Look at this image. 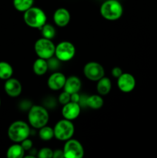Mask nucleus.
<instances>
[{"instance_id": "obj_5", "label": "nucleus", "mask_w": 157, "mask_h": 158, "mask_svg": "<svg viewBox=\"0 0 157 158\" xmlns=\"http://www.w3.org/2000/svg\"><path fill=\"white\" fill-rule=\"evenodd\" d=\"M54 130V137L61 141H66L72 137L75 133V127L72 120L63 119L55 123Z\"/></svg>"}, {"instance_id": "obj_14", "label": "nucleus", "mask_w": 157, "mask_h": 158, "mask_svg": "<svg viewBox=\"0 0 157 158\" xmlns=\"http://www.w3.org/2000/svg\"><path fill=\"white\" fill-rule=\"evenodd\" d=\"M70 13L65 8H59L54 12V23L59 27H65L67 26L70 21Z\"/></svg>"}, {"instance_id": "obj_19", "label": "nucleus", "mask_w": 157, "mask_h": 158, "mask_svg": "<svg viewBox=\"0 0 157 158\" xmlns=\"http://www.w3.org/2000/svg\"><path fill=\"white\" fill-rule=\"evenodd\" d=\"M103 103H104V100L99 94L91 95L86 100V106L93 110L100 109L103 106Z\"/></svg>"}, {"instance_id": "obj_28", "label": "nucleus", "mask_w": 157, "mask_h": 158, "mask_svg": "<svg viewBox=\"0 0 157 158\" xmlns=\"http://www.w3.org/2000/svg\"><path fill=\"white\" fill-rule=\"evenodd\" d=\"M123 70H122L121 68L119 67H114L112 70V75L115 78L118 79L120 76L123 74Z\"/></svg>"}, {"instance_id": "obj_4", "label": "nucleus", "mask_w": 157, "mask_h": 158, "mask_svg": "<svg viewBox=\"0 0 157 158\" xmlns=\"http://www.w3.org/2000/svg\"><path fill=\"white\" fill-rule=\"evenodd\" d=\"M123 7L117 0H106L100 6V14L106 19L115 21L121 18Z\"/></svg>"}, {"instance_id": "obj_9", "label": "nucleus", "mask_w": 157, "mask_h": 158, "mask_svg": "<svg viewBox=\"0 0 157 158\" xmlns=\"http://www.w3.org/2000/svg\"><path fill=\"white\" fill-rule=\"evenodd\" d=\"M84 75L91 81H98L105 76V69L101 64L96 62L86 63L83 69Z\"/></svg>"}, {"instance_id": "obj_1", "label": "nucleus", "mask_w": 157, "mask_h": 158, "mask_svg": "<svg viewBox=\"0 0 157 158\" xmlns=\"http://www.w3.org/2000/svg\"><path fill=\"white\" fill-rule=\"evenodd\" d=\"M49 120V115L47 110L39 105L32 106L28 114V121L31 127L35 129L42 128L47 125Z\"/></svg>"}, {"instance_id": "obj_30", "label": "nucleus", "mask_w": 157, "mask_h": 158, "mask_svg": "<svg viewBox=\"0 0 157 158\" xmlns=\"http://www.w3.org/2000/svg\"><path fill=\"white\" fill-rule=\"evenodd\" d=\"M80 100V97L78 93L71 94V101L75 102V103H78Z\"/></svg>"}, {"instance_id": "obj_31", "label": "nucleus", "mask_w": 157, "mask_h": 158, "mask_svg": "<svg viewBox=\"0 0 157 158\" xmlns=\"http://www.w3.org/2000/svg\"><path fill=\"white\" fill-rule=\"evenodd\" d=\"M0 106H1V100H0Z\"/></svg>"}, {"instance_id": "obj_27", "label": "nucleus", "mask_w": 157, "mask_h": 158, "mask_svg": "<svg viewBox=\"0 0 157 158\" xmlns=\"http://www.w3.org/2000/svg\"><path fill=\"white\" fill-rule=\"evenodd\" d=\"M20 143H21L22 147L23 149L25 150V151H29V150H31V149H32V146H33V143H32V140H29V138L24 140L23 141H22Z\"/></svg>"}, {"instance_id": "obj_7", "label": "nucleus", "mask_w": 157, "mask_h": 158, "mask_svg": "<svg viewBox=\"0 0 157 158\" xmlns=\"http://www.w3.org/2000/svg\"><path fill=\"white\" fill-rule=\"evenodd\" d=\"M75 54V47L69 41H63L55 46V56L61 62H67L72 60Z\"/></svg>"}, {"instance_id": "obj_18", "label": "nucleus", "mask_w": 157, "mask_h": 158, "mask_svg": "<svg viewBox=\"0 0 157 158\" xmlns=\"http://www.w3.org/2000/svg\"><path fill=\"white\" fill-rule=\"evenodd\" d=\"M6 156L9 158H22L25 157V150L19 143H15L8 148Z\"/></svg>"}, {"instance_id": "obj_10", "label": "nucleus", "mask_w": 157, "mask_h": 158, "mask_svg": "<svg viewBox=\"0 0 157 158\" xmlns=\"http://www.w3.org/2000/svg\"><path fill=\"white\" fill-rule=\"evenodd\" d=\"M135 79L132 74L128 73H123L121 76L117 79V85L122 92L130 93L135 89Z\"/></svg>"}, {"instance_id": "obj_21", "label": "nucleus", "mask_w": 157, "mask_h": 158, "mask_svg": "<svg viewBox=\"0 0 157 158\" xmlns=\"http://www.w3.org/2000/svg\"><path fill=\"white\" fill-rule=\"evenodd\" d=\"M34 0H13L14 8L21 12H26L33 5Z\"/></svg>"}, {"instance_id": "obj_11", "label": "nucleus", "mask_w": 157, "mask_h": 158, "mask_svg": "<svg viewBox=\"0 0 157 158\" xmlns=\"http://www.w3.org/2000/svg\"><path fill=\"white\" fill-rule=\"evenodd\" d=\"M4 89L6 94L10 97H17L21 94L22 87V84L17 79L11 78L6 80L4 85Z\"/></svg>"}, {"instance_id": "obj_17", "label": "nucleus", "mask_w": 157, "mask_h": 158, "mask_svg": "<svg viewBox=\"0 0 157 158\" xmlns=\"http://www.w3.org/2000/svg\"><path fill=\"white\" fill-rule=\"evenodd\" d=\"M32 69H33L34 73L36 74L38 76H42L46 73V72L49 69V66H48V62L47 60L45 59L39 58L38 57L33 63L32 66Z\"/></svg>"}, {"instance_id": "obj_25", "label": "nucleus", "mask_w": 157, "mask_h": 158, "mask_svg": "<svg viewBox=\"0 0 157 158\" xmlns=\"http://www.w3.org/2000/svg\"><path fill=\"white\" fill-rule=\"evenodd\" d=\"M71 101V94L67 93L66 91H63L62 93L60 94L58 96V102L61 103L62 105H65L66 103H69Z\"/></svg>"}, {"instance_id": "obj_22", "label": "nucleus", "mask_w": 157, "mask_h": 158, "mask_svg": "<svg viewBox=\"0 0 157 158\" xmlns=\"http://www.w3.org/2000/svg\"><path fill=\"white\" fill-rule=\"evenodd\" d=\"M38 136H39V138L42 140H44V141H49V140H52L54 137L53 128L47 126V125L42 127L39 129Z\"/></svg>"}, {"instance_id": "obj_23", "label": "nucleus", "mask_w": 157, "mask_h": 158, "mask_svg": "<svg viewBox=\"0 0 157 158\" xmlns=\"http://www.w3.org/2000/svg\"><path fill=\"white\" fill-rule=\"evenodd\" d=\"M40 30H41L42 37H44V38L52 40V39H53L55 35V28H54V26H52L51 24H47V23H46V24L40 29Z\"/></svg>"}, {"instance_id": "obj_24", "label": "nucleus", "mask_w": 157, "mask_h": 158, "mask_svg": "<svg viewBox=\"0 0 157 158\" xmlns=\"http://www.w3.org/2000/svg\"><path fill=\"white\" fill-rule=\"evenodd\" d=\"M38 157L39 158H52L53 157V151L49 148H42L38 151Z\"/></svg>"}, {"instance_id": "obj_6", "label": "nucleus", "mask_w": 157, "mask_h": 158, "mask_svg": "<svg viewBox=\"0 0 157 158\" xmlns=\"http://www.w3.org/2000/svg\"><path fill=\"white\" fill-rule=\"evenodd\" d=\"M35 52L39 58L49 60L55 55V46L52 41L49 39L42 37L35 42L34 46Z\"/></svg>"}, {"instance_id": "obj_3", "label": "nucleus", "mask_w": 157, "mask_h": 158, "mask_svg": "<svg viewBox=\"0 0 157 158\" xmlns=\"http://www.w3.org/2000/svg\"><path fill=\"white\" fill-rule=\"evenodd\" d=\"M30 135V127L26 122L17 120L13 122L8 129V137L14 143H21Z\"/></svg>"}, {"instance_id": "obj_20", "label": "nucleus", "mask_w": 157, "mask_h": 158, "mask_svg": "<svg viewBox=\"0 0 157 158\" xmlns=\"http://www.w3.org/2000/svg\"><path fill=\"white\" fill-rule=\"evenodd\" d=\"M13 74V68L7 62H0V80H6L11 78Z\"/></svg>"}, {"instance_id": "obj_8", "label": "nucleus", "mask_w": 157, "mask_h": 158, "mask_svg": "<svg viewBox=\"0 0 157 158\" xmlns=\"http://www.w3.org/2000/svg\"><path fill=\"white\" fill-rule=\"evenodd\" d=\"M63 153L65 158H82L84 155V149L79 141L71 138L66 141Z\"/></svg>"}, {"instance_id": "obj_16", "label": "nucleus", "mask_w": 157, "mask_h": 158, "mask_svg": "<svg viewBox=\"0 0 157 158\" xmlns=\"http://www.w3.org/2000/svg\"><path fill=\"white\" fill-rule=\"evenodd\" d=\"M97 82L98 83L96 85V89L98 94L101 96L107 95L110 92L111 88H112V82L109 80V78L103 77Z\"/></svg>"}, {"instance_id": "obj_12", "label": "nucleus", "mask_w": 157, "mask_h": 158, "mask_svg": "<svg viewBox=\"0 0 157 158\" xmlns=\"http://www.w3.org/2000/svg\"><path fill=\"white\" fill-rule=\"evenodd\" d=\"M81 112V107L78 103L70 101L69 103L63 105L62 110V114L65 119L69 120H73L79 116Z\"/></svg>"}, {"instance_id": "obj_13", "label": "nucleus", "mask_w": 157, "mask_h": 158, "mask_svg": "<svg viewBox=\"0 0 157 158\" xmlns=\"http://www.w3.org/2000/svg\"><path fill=\"white\" fill-rule=\"evenodd\" d=\"M66 77L60 72H55L50 75L47 81L48 86L52 90H59L64 87Z\"/></svg>"}, {"instance_id": "obj_2", "label": "nucleus", "mask_w": 157, "mask_h": 158, "mask_svg": "<svg viewBox=\"0 0 157 158\" xmlns=\"http://www.w3.org/2000/svg\"><path fill=\"white\" fill-rule=\"evenodd\" d=\"M23 13L24 22L29 27L40 29L46 23L47 17L44 11L40 8L32 6Z\"/></svg>"}, {"instance_id": "obj_26", "label": "nucleus", "mask_w": 157, "mask_h": 158, "mask_svg": "<svg viewBox=\"0 0 157 158\" xmlns=\"http://www.w3.org/2000/svg\"><path fill=\"white\" fill-rule=\"evenodd\" d=\"M48 62V66H49V69H56L58 67V62H61L60 60H58V59L55 57V58H52L47 60Z\"/></svg>"}, {"instance_id": "obj_15", "label": "nucleus", "mask_w": 157, "mask_h": 158, "mask_svg": "<svg viewBox=\"0 0 157 158\" xmlns=\"http://www.w3.org/2000/svg\"><path fill=\"white\" fill-rule=\"evenodd\" d=\"M81 87L82 82L80 79L75 76H71V77L66 78L63 89L69 94H72L79 92Z\"/></svg>"}, {"instance_id": "obj_29", "label": "nucleus", "mask_w": 157, "mask_h": 158, "mask_svg": "<svg viewBox=\"0 0 157 158\" xmlns=\"http://www.w3.org/2000/svg\"><path fill=\"white\" fill-rule=\"evenodd\" d=\"M54 158H60L64 157V153L63 150H55L53 151V157Z\"/></svg>"}]
</instances>
